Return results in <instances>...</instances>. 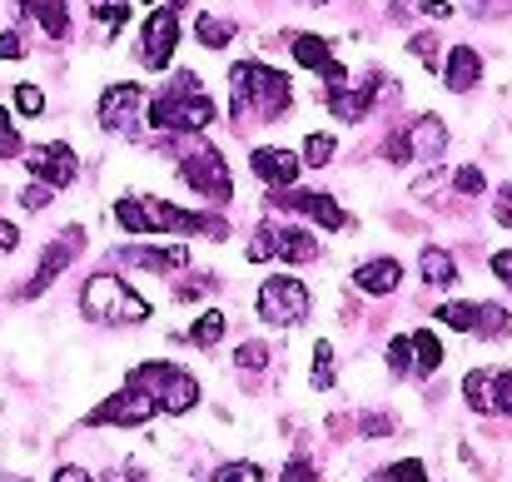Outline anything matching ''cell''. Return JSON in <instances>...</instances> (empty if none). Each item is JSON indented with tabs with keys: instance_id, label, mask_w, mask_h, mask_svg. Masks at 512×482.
Wrapping results in <instances>:
<instances>
[{
	"instance_id": "cell-8",
	"label": "cell",
	"mask_w": 512,
	"mask_h": 482,
	"mask_svg": "<svg viewBox=\"0 0 512 482\" xmlns=\"http://www.w3.org/2000/svg\"><path fill=\"white\" fill-rule=\"evenodd\" d=\"M155 413H160V408H155V398L125 383V388H120L115 398H105L85 423H90V428H105V423H110V428H140V423H150Z\"/></svg>"
},
{
	"instance_id": "cell-12",
	"label": "cell",
	"mask_w": 512,
	"mask_h": 482,
	"mask_svg": "<svg viewBox=\"0 0 512 482\" xmlns=\"http://www.w3.org/2000/svg\"><path fill=\"white\" fill-rule=\"evenodd\" d=\"M80 244H85V234H80V229H65V234H60V239H55V244L45 249V259H40L35 279L25 284V299H40V294H45V289L55 284V274H60V269H65V264H70V259L80 254Z\"/></svg>"
},
{
	"instance_id": "cell-22",
	"label": "cell",
	"mask_w": 512,
	"mask_h": 482,
	"mask_svg": "<svg viewBox=\"0 0 512 482\" xmlns=\"http://www.w3.org/2000/svg\"><path fill=\"white\" fill-rule=\"evenodd\" d=\"M25 10H30V20H35L50 40H65V35H70V5H65V0H25Z\"/></svg>"
},
{
	"instance_id": "cell-34",
	"label": "cell",
	"mask_w": 512,
	"mask_h": 482,
	"mask_svg": "<svg viewBox=\"0 0 512 482\" xmlns=\"http://www.w3.org/2000/svg\"><path fill=\"white\" fill-rule=\"evenodd\" d=\"M234 363H239V368H269V343H244V348H234Z\"/></svg>"
},
{
	"instance_id": "cell-44",
	"label": "cell",
	"mask_w": 512,
	"mask_h": 482,
	"mask_svg": "<svg viewBox=\"0 0 512 482\" xmlns=\"http://www.w3.org/2000/svg\"><path fill=\"white\" fill-rule=\"evenodd\" d=\"M493 274H498V279H503V284L512 289V249H503V254H493Z\"/></svg>"
},
{
	"instance_id": "cell-14",
	"label": "cell",
	"mask_w": 512,
	"mask_h": 482,
	"mask_svg": "<svg viewBox=\"0 0 512 482\" xmlns=\"http://www.w3.org/2000/svg\"><path fill=\"white\" fill-rule=\"evenodd\" d=\"M294 60H299L304 70H314V75H324L329 85H339L343 75H348V70H343L339 60L329 55V45H324L319 35H294Z\"/></svg>"
},
{
	"instance_id": "cell-38",
	"label": "cell",
	"mask_w": 512,
	"mask_h": 482,
	"mask_svg": "<svg viewBox=\"0 0 512 482\" xmlns=\"http://www.w3.org/2000/svg\"><path fill=\"white\" fill-rule=\"evenodd\" d=\"M10 155H20V135H15L10 115L0 110V160H10Z\"/></svg>"
},
{
	"instance_id": "cell-15",
	"label": "cell",
	"mask_w": 512,
	"mask_h": 482,
	"mask_svg": "<svg viewBox=\"0 0 512 482\" xmlns=\"http://www.w3.org/2000/svg\"><path fill=\"white\" fill-rule=\"evenodd\" d=\"M254 174L269 184V189H289L294 179H299V155H289V150H254Z\"/></svg>"
},
{
	"instance_id": "cell-6",
	"label": "cell",
	"mask_w": 512,
	"mask_h": 482,
	"mask_svg": "<svg viewBox=\"0 0 512 482\" xmlns=\"http://www.w3.org/2000/svg\"><path fill=\"white\" fill-rule=\"evenodd\" d=\"M259 319L274 323V328H294V323L309 319V289L289 274H274L264 289H259Z\"/></svg>"
},
{
	"instance_id": "cell-2",
	"label": "cell",
	"mask_w": 512,
	"mask_h": 482,
	"mask_svg": "<svg viewBox=\"0 0 512 482\" xmlns=\"http://www.w3.org/2000/svg\"><path fill=\"white\" fill-rule=\"evenodd\" d=\"M145 120L150 130H170V135H194L204 125H214V105L199 95V80L194 75H174V85L145 105Z\"/></svg>"
},
{
	"instance_id": "cell-47",
	"label": "cell",
	"mask_w": 512,
	"mask_h": 482,
	"mask_svg": "<svg viewBox=\"0 0 512 482\" xmlns=\"http://www.w3.org/2000/svg\"><path fill=\"white\" fill-rule=\"evenodd\" d=\"M363 433L368 438H383V433H393V418H363Z\"/></svg>"
},
{
	"instance_id": "cell-4",
	"label": "cell",
	"mask_w": 512,
	"mask_h": 482,
	"mask_svg": "<svg viewBox=\"0 0 512 482\" xmlns=\"http://www.w3.org/2000/svg\"><path fill=\"white\" fill-rule=\"evenodd\" d=\"M174 155H179V179L189 189H199L204 199H234V179H229V164L214 145L204 140H174Z\"/></svg>"
},
{
	"instance_id": "cell-20",
	"label": "cell",
	"mask_w": 512,
	"mask_h": 482,
	"mask_svg": "<svg viewBox=\"0 0 512 482\" xmlns=\"http://www.w3.org/2000/svg\"><path fill=\"white\" fill-rule=\"evenodd\" d=\"M398 279H403L398 259H368V264H358V269H353V284H358L363 294H393V289H398Z\"/></svg>"
},
{
	"instance_id": "cell-46",
	"label": "cell",
	"mask_w": 512,
	"mask_h": 482,
	"mask_svg": "<svg viewBox=\"0 0 512 482\" xmlns=\"http://www.w3.org/2000/svg\"><path fill=\"white\" fill-rule=\"evenodd\" d=\"M15 244H20V229H15L10 219H0V254H10Z\"/></svg>"
},
{
	"instance_id": "cell-36",
	"label": "cell",
	"mask_w": 512,
	"mask_h": 482,
	"mask_svg": "<svg viewBox=\"0 0 512 482\" xmlns=\"http://www.w3.org/2000/svg\"><path fill=\"white\" fill-rule=\"evenodd\" d=\"M95 15H100V25H110V35H115V30L125 25V0H100Z\"/></svg>"
},
{
	"instance_id": "cell-49",
	"label": "cell",
	"mask_w": 512,
	"mask_h": 482,
	"mask_svg": "<svg viewBox=\"0 0 512 482\" xmlns=\"http://www.w3.org/2000/svg\"><path fill=\"white\" fill-rule=\"evenodd\" d=\"M145 5H170V10H179V5H189V0H145Z\"/></svg>"
},
{
	"instance_id": "cell-35",
	"label": "cell",
	"mask_w": 512,
	"mask_h": 482,
	"mask_svg": "<svg viewBox=\"0 0 512 482\" xmlns=\"http://www.w3.org/2000/svg\"><path fill=\"white\" fill-rule=\"evenodd\" d=\"M388 482H428V468L418 458H403V463L388 468Z\"/></svg>"
},
{
	"instance_id": "cell-13",
	"label": "cell",
	"mask_w": 512,
	"mask_h": 482,
	"mask_svg": "<svg viewBox=\"0 0 512 482\" xmlns=\"http://www.w3.org/2000/svg\"><path fill=\"white\" fill-rule=\"evenodd\" d=\"M274 204L304 209V214H309L314 224H324V229H343V224H348V214L339 209L334 194H289V189H274Z\"/></svg>"
},
{
	"instance_id": "cell-3",
	"label": "cell",
	"mask_w": 512,
	"mask_h": 482,
	"mask_svg": "<svg viewBox=\"0 0 512 482\" xmlns=\"http://www.w3.org/2000/svg\"><path fill=\"white\" fill-rule=\"evenodd\" d=\"M80 309L85 319L95 323H145L150 319V304L115 274H90L85 289H80Z\"/></svg>"
},
{
	"instance_id": "cell-24",
	"label": "cell",
	"mask_w": 512,
	"mask_h": 482,
	"mask_svg": "<svg viewBox=\"0 0 512 482\" xmlns=\"http://www.w3.org/2000/svg\"><path fill=\"white\" fill-rule=\"evenodd\" d=\"M438 363H443V343H438V333H413V368L418 373H438Z\"/></svg>"
},
{
	"instance_id": "cell-41",
	"label": "cell",
	"mask_w": 512,
	"mask_h": 482,
	"mask_svg": "<svg viewBox=\"0 0 512 482\" xmlns=\"http://www.w3.org/2000/svg\"><path fill=\"white\" fill-rule=\"evenodd\" d=\"M284 482H319V473H314V463H304V458H294V463L284 468Z\"/></svg>"
},
{
	"instance_id": "cell-40",
	"label": "cell",
	"mask_w": 512,
	"mask_h": 482,
	"mask_svg": "<svg viewBox=\"0 0 512 482\" xmlns=\"http://www.w3.org/2000/svg\"><path fill=\"white\" fill-rule=\"evenodd\" d=\"M50 194H55L50 184H25V189H20V204H25V209H45Z\"/></svg>"
},
{
	"instance_id": "cell-32",
	"label": "cell",
	"mask_w": 512,
	"mask_h": 482,
	"mask_svg": "<svg viewBox=\"0 0 512 482\" xmlns=\"http://www.w3.org/2000/svg\"><path fill=\"white\" fill-rule=\"evenodd\" d=\"M214 482H264V468L259 463H229V468H219Z\"/></svg>"
},
{
	"instance_id": "cell-23",
	"label": "cell",
	"mask_w": 512,
	"mask_h": 482,
	"mask_svg": "<svg viewBox=\"0 0 512 482\" xmlns=\"http://www.w3.org/2000/svg\"><path fill=\"white\" fill-rule=\"evenodd\" d=\"M418 269H423V284H428V289H448V284L458 279V264H453L448 249H423Z\"/></svg>"
},
{
	"instance_id": "cell-33",
	"label": "cell",
	"mask_w": 512,
	"mask_h": 482,
	"mask_svg": "<svg viewBox=\"0 0 512 482\" xmlns=\"http://www.w3.org/2000/svg\"><path fill=\"white\" fill-rule=\"evenodd\" d=\"M388 368L393 373H408L413 368V338H393L388 343Z\"/></svg>"
},
{
	"instance_id": "cell-37",
	"label": "cell",
	"mask_w": 512,
	"mask_h": 482,
	"mask_svg": "<svg viewBox=\"0 0 512 482\" xmlns=\"http://www.w3.org/2000/svg\"><path fill=\"white\" fill-rule=\"evenodd\" d=\"M453 184H458V194H483V169H473V164H463L458 174H453Z\"/></svg>"
},
{
	"instance_id": "cell-30",
	"label": "cell",
	"mask_w": 512,
	"mask_h": 482,
	"mask_svg": "<svg viewBox=\"0 0 512 482\" xmlns=\"http://www.w3.org/2000/svg\"><path fill=\"white\" fill-rule=\"evenodd\" d=\"M314 388H334V348L314 343Z\"/></svg>"
},
{
	"instance_id": "cell-11",
	"label": "cell",
	"mask_w": 512,
	"mask_h": 482,
	"mask_svg": "<svg viewBox=\"0 0 512 482\" xmlns=\"http://www.w3.org/2000/svg\"><path fill=\"white\" fill-rule=\"evenodd\" d=\"M25 164H30V174L40 179V184H50V189H65V184H75V174H80V160H75V150L70 145H35L30 155H25Z\"/></svg>"
},
{
	"instance_id": "cell-45",
	"label": "cell",
	"mask_w": 512,
	"mask_h": 482,
	"mask_svg": "<svg viewBox=\"0 0 512 482\" xmlns=\"http://www.w3.org/2000/svg\"><path fill=\"white\" fill-rule=\"evenodd\" d=\"M20 50H25V45H20V35H15V30H10V35H0V60H20Z\"/></svg>"
},
{
	"instance_id": "cell-26",
	"label": "cell",
	"mask_w": 512,
	"mask_h": 482,
	"mask_svg": "<svg viewBox=\"0 0 512 482\" xmlns=\"http://www.w3.org/2000/svg\"><path fill=\"white\" fill-rule=\"evenodd\" d=\"M184 338H189L194 348H214V343L224 338V314H219V309H209V314H204V319L194 323V328H189Z\"/></svg>"
},
{
	"instance_id": "cell-7",
	"label": "cell",
	"mask_w": 512,
	"mask_h": 482,
	"mask_svg": "<svg viewBox=\"0 0 512 482\" xmlns=\"http://www.w3.org/2000/svg\"><path fill=\"white\" fill-rule=\"evenodd\" d=\"M463 398L473 413H488V418L508 413L512 418V373L508 368H473L463 378Z\"/></svg>"
},
{
	"instance_id": "cell-18",
	"label": "cell",
	"mask_w": 512,
	"mask_h": 482,
	"mask_svg": "<svg viewBox=\"0 0 512 482\" xmlns=\"http://www.w3.org/2000/svg\"><path fill=\"white\" fill-rule=\"evenodd\" d=\"M115 259H120V264H135V269H150V274L189 269V249H120Z\"/></svg>"
},
{
	"instance_id": "cell-28",
	"label": "cell",
	"mask_w": 512,
	"mask_h": 482,
	"mask_svg": "<svg viewBox=\"0 0 512 482\" xmlns=\"http://www.w3.org/2000/svg\"><path fill=\"white\" fill-rule=\"evenodd\" d=\"M438 323L473 333V328H478V304H443V309H438Z\"/></svg>"
},
{
	"instance_id": "cell-42",
	"label": "cell",
	"mask_w": 512,
	"mask_h": 482,
	"mask_svg": "<svg viewBox=\"0 0 512 482\" xmlns=\"http://www.w3.org/2000/svg\"><path fill=\"white\" fill-rule=\"evenodd\" d=\"M493 214H498V224H508L512 229V184L498 189V204H493Z\"/></svg>"
},
{
	"instance_id": "cell-43",
	"label": "cell",
	"mask_w": 512,
	"mask_h": 482,
	"mask_svg": "<svg viewBox=\"0 0 512 482\" xmlns=\"http://www.w3.org/2000/svg\"><path fill=\"white\" fill-rule=\"evenodd\" d=\"M413 55L433 65V55H438V40H433V35H413Z\"/></svg>"
},
{
	"instance_id": "cell-1",
	"label": "cell",
	"mask_w": 512,
	"mask_h": 482,
	"mask_svg": "<svg viewBox=\"0 0 512 482\" xmlns=\"http://www.w3.org/2000/svg\"><path fill=\"white\" fill-rule=\"evenodd\" d=\"M229 90H234V105L239 110H259L264 120H279L289 115V100H294V85L284 70H269L259 60H239L229 70Z\"/></svg>"
},
{
	"instance_id": "cell-16",
	"label": "cell",
	"mask_w": 512,
	"mask_h": 482,
	"mask_svg": "<svg viewBox=\"0 0 512 482\" xmlns=\"http://www.w3.org/2000/svg\"><path fill=\"white\" fill-rule=\"evenodd\" d=\"M373 95H378V75L368 80V85H329V110L339 115V120H363L368 115V105H373Z\"/></svg>"
},
{
	"instance_id": "cell-27",
	"label": "cell",
	"mask_w": 512,
	"mask_h": 482,
	"mask_svg": "<svg viewBox=\"0 0 512 482\" xmlns=\"http://www.w3.org/2000/svg\"><path fill=\"white\" fill-rule=\"evenodd\" d=\"M115 219H120V229H130V234H150V219H145V204H140V199H120V204H115Z\"/></svg>"
},
{
	"instance_id": "cell-31",
	"label": "cell",
	"mask_w": 512,
	"mask_h": 482,
	"mask_svg": "<svg viewBox=\"0 0 512 482\" xmlns=\"http://www.w3.org/2000/svg\"><path fill=\"white\" fill-rule=\"evenodd\" d=\"M15 110L35 120V115H45V95H40L35 85H15Z\"/></svg>"
},
{
	"instance_id": "cell-29",
	"label": "cell",
	"mask_w": 512,
	"mask_h": 482,
	"mask_svg": "<svg viewBox=\"0 0 512 482\" xmlns=\"http://www.w3.org/2000/svg\"><path fill=\"white\" fill-rule=\"evenodd\" d=\"M299 160L309 164V169L329 164V160H334V135H309V140H304V155H299Z\"/></svg>"
},
{
	"instance_id": "cell-21",
	"label": "cell",
	"mask_w": 512,
	"mask_h": 482,
	"mask_svg": "<svg viewBox=\"0 0 512 482\" xmlns=\"http://www.w3.org/2000/svg\"><path fill=\"white\" fill-rule=\"evenodd\" d=\"M274 259H284V264H309V259H319V244H314L309 229H274Z\"/></svg>"
},
{
	"instance_id": "cell-25",
	"label": "cell",
	"mask_w": 512,
	"mask_h": 482,
	"mask_svg": "<svg viewBox=\"0 0 512 482\" xmlns=\"http://www.w3.org/2000/svg\"><path fill=\"white\" fill-rule=\"evenodd\" d=\"M199 45H209V50H224L229 40H234V25L229 20H219V15H199Z\"/></svg>"
},
{
	"instance_id": "cell-19",
	"label": "cell",
	"mask_w": 512,
	"mask_h": 482,
	"mask_svg": "<svg viewBox=\"0 0 512 482\" xmlns=\"http://www.w3.org/2000/svg\"><path fill=\"white\" fill-rule=\"evenodd\" d=\"M408 150L423 155V160H438V155L448 150V130H443V120H438V115H418L413 130H408Z\"/></svg>"
},
{
	"instance_id": "cell-10",
	"label": "cell",
	"mask_w": 512,
	"mask_h": 482,
	"mask_svg": "<svg viewBox=\"0 0 512 482\" xmlns=\"http://www.w3.org/2000/svg\"><path fill=\"white\" fill-rule=\"evenodd\" d=\"M174 45H179V15H174L170 5L150 10L145 35H140V55H145V65H150V70H165L170 55H174Z\"/></svg>"
},
{
	"instance_id": "cell-48",
	"label": "cell",
	"mask_w": 512,
	"mask_h": 482,
	"mask_svg": "<svg viewBox=\"0 0 512 482\" xmlns=\"http://www.w3.org/2000/svg\"><path fill=\"white\" fill-rule=\"evenodd\" d=\"M50 482H90V473H85V468H60Z\"/></svg>"
},
{
	"instance_id": "cell-17",
	"label": "cell",
	"mask_w": 512,
	"mask_h": 482,
	"mask_svg": "<svg viewBox=\"0 0 512 482\" xmlns=\"http://www.w3.org/2000/svg\"><path fill=\"white\" fill-rule=\"evenodd\" d=\"M443 80H448V90H453V95H468V90L483 80V55H478V50H468V45H458V50L448 55Z\"/></svg>"
},
{
	"instance_id": "cell-5",
	"label": "cell",
	"mask_w": 512,
	"mask_h": 482,
	"mask_svg": "<svg viewBox=\"0 0 512 482\" xmlns=\"http://www.w3.org/2000/svg\"><path fill=\"white\" fill-rule=\"evenodd\" d=\"M130 388L150 393L160 413H189L199 403V383L184 368H174V363H140L130 373Z\"/></svg>"
},
{
	"instance_id": "cell-39",
	"label": "cell",
	"mask_w": 512,
	"mask_h": 482,
	"mask_svg": "<svg viewBox=\"0 0 512 482\" xmlns=\"http://www.w3.org/2000/svg\"><path fill=\"white\" fill-rule=\"evenodd\" d=\"M383 160H388V164H408V160H413V150H408V135H393V140H383Z\"/></svg>"
},
{
	"instance_id": "cell-9",
	"label": "cell",
	"mask_w": 512,
	"mask_h": 482,
	"mask_svg": "<svg viewBox=\"0 0 512 482\" xmlns=\"http://www.w3.org/2000/svg\"><path fill=\"white\" fill-rule=\"evenodd\" d=\"M140 120H145V90L140 85H110L105 95H100V125L105 130H115V135H130V130H140Z\"/></svg>"
}]
</instances>
